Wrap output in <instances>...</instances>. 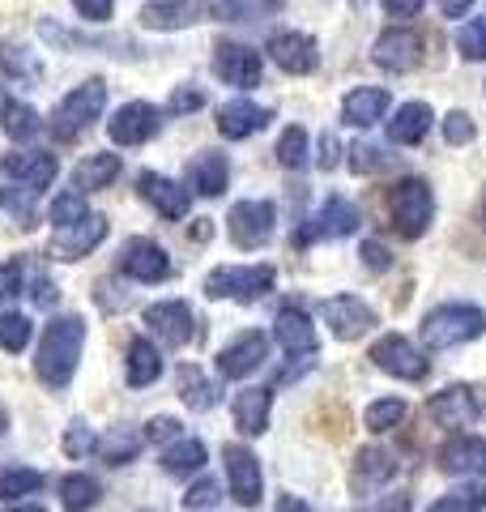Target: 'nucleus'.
<instances>
[{
    "mask_svg": "<svg viewBox=\"0 0 486 512\" xmlns=\"http://www.w3.org/2000/svg\"><path fill=\"white\" fill-rule=\"evenodd\" d=\"M282 512H307L303 500H282Z\"/></svg>",
    "mask_w": 486,
    "mask_h": 512,
    "instance_id": "nucleus-60",
    "label": "nucleus"
},
{
    "mask_svg": "<svg viewBox=\"0 0 486 512\" xmlns=\"http://www.w3.org/2000/svg\"><path fill=\"white\" fill-rule=\"evenodd\" d=\"M371 359H376L380 372L401 376V380H423L427 376L423 350H418L414 342H405L401 333H388V338H380L376 346H371Z\"/></svg>",
    "mask_w": 486,
    "mask_h": 512,
    "instance_id": "nucleus-9",
    "label": "nucleus"
},
{
    "mask_svg": "<svg viewBox=\"0 0 486 512\" xmlns=\"http://www.w3.org/2000/svg\"><path fill=\"white\" fill-rule=\"evenodd\" d=\"M269 410H273V393L269 389H243L235 397V427L243 436H261L269 427Z\"/></svg>",
    "mask_w": 486,
    "mask_h": 512,
    "instance_id": "nucleus-28",
    "label": "nucleus"
},
{
    "mask_svg": "<svg viewBox=\"0 0 486 512\" xmlns=\"http://www.w3.org/2000/svg\"><path fill=\"white\" fill-rule=\"evenodd\" d=\"M5 103H9V99H5V94H0V111H5Z\"/></svg>",
    "mask_w": 486,
    "mask_h": 512,
    "instance_id": "nucleus-63",
    "label": "nucleus"
},
{
    "mask_svg": "<svg viewBox=\"0 0 486 512\" xmlns=\"http://www.w3.org/2000/svg\"><path fill=\"white\" fill-rule=\"evenodd\" d=\"M273 333H278V346L286 355H316V325L307 320L303 308H282L273 320Z\"/></svg>",
    "mask_w": 486,
    "mask_h": 512,
    "instance_id": "nucleus-22",
    "label": "nucleus"
},
{
    "mask_svg": "<svg viewBox=\"0 0 486 512\" xmlns=\"http://www.w3.org/2000/svg\"><path fill=\"white\" fill-rule=\"evenodd\" d=\"M350 167L359 171V175H367V171H380V167H388V154H384L380 146H367V141H359V146L350 150Z\"/></svg>",
    "mask_w": 486,
    "mask_h": 512,
    "instance_id": "nucleus-46",
    "label": "nucleus"
},
{
    "mask_svg": "<svg viewBox=\"0 0 486 512\" xmlns=\"http://www.w3.org/2000/svg\"><path fill=\"white\" fill-rule=\"evenodd\" d=\"M218 500H222L218 483H214V478H201V483H192V487H188V495H184V508H214Z\"/></svg>",
    "mask_w": 486,
    "mask_h": 512,
    "instance_id": "nucleus-48",
    "label": "nucleus"
},
{
    "mask_svg": "<svg viewBox=\"0 0 486 512\" xmlns=\"http://www.w3.org/2000/svg\"><path fill=\"white\" fill-rule=\"evenodd\" d=\"M30 299L39 303V308H52V303L60 299V291H56V282L52 278H35V291H30Z\"/></svg>",
    "mask_w": 486,
    "mask_h": 512,
    "instance_id": "nucleus-55",
    "label": "nucleus"
},
{
    "mask_svg": "<svg viewBox=\"0 0 486 512\" xmlns=\"http://www.w3.org/2000/svg\"><path fill=\"white\" fill-rule=\"evenodd\" d=\"M337 150H342V146H337V137L324 133V137H320V158H316L320 171H333V167H337Z\"/></svg>",
    "mask_w": 486,
    "mask_h": 512,
    "instance_id": "nucleus-56",
    "label": "nucleus"
},
{
    "mask_svg": "<svg viewBox=\"0 0 486 512\" xmlns=\"http://www.w3.org/2000/svg\"><path fill=\"white\" fill-rule=\"evenodd\" d=\"M431 107L427 103H401V111L393 120H388V137L397 141V146H418V141L427 137V128H431Z\"/></svg>",
    "mask_w": 486,
    "mask_h": 512,
    "instance_id": "nucleus-29",
    "label": "nucleus"
},
{
    "mask_svg": "<svg viewBox=\"0 0 486 512\" xmlns=\"http://www.w3.org/2000/svg\"><path fill=\"white\" fill-rule=\"evenodd\" d=\"M478 414V402H474V389H465V384H448L444 393L431 397V419L440 427H469Z\"/></svg>",
    "mask_w": 486,
    "mask_h": 512,
    "instance_id": "nucleus-23",
    "label": "nucleus"
},
{
    "mask_svg": "<svg viewBox=\"0 0 486 512\" xmlns=\"http://www.w3.org/2000/svg\"><path fill=\"white\" fill-rule=\"evenodd\" d=\"M359 222H363V218H359V210H354L350 201L329 197L312 218H307V227L295 231V248L312 244V239H342V235H354V231H359Z\"/></svg>",
    "mask_w": 486,
    "mask_h": 512,
    "instance_id": "nucleus-6",
    "label": "nucleus"
},
{
    "mask_svg": "<svg viewBox=\"0 0 486 512\" xmlns=\"http://www.w3.org/2000/svg\"><path fill=\"white\" fill-rule=\"evenodd\" d=\"M175 436H180V423L167 419V414H158V419H150V427H145V440H154V444L175 440Z\"/></svg>",
    "mask_w": 486,
    "mask_h": 512,
    "instance_id": "nucleus-51",
    "label": "nucleus"
},
{
    "mask_svg": "<svg viewBox=\"0 0 486 512\" xmlns=\"http://www.w3.org/2000/svg\"><path fill=\"white\" fill-rule=\"evenodd\" d=\"M457 47H461V56H469V60H486V18L469 22L457 35Z\"/></svg>",
    "mask_w": 486,
    "mask_h": 512,
    "instance_id": "nucleus-45",
    "label": "nucleus"
},
{
    "mask_svg": "<svg viewBox=\"0 0 486 512\" xmlns=\"http://www.w3.org/2000/svg\"><path fill=\"white\" fill-rule=\"evenodd\" d=\"M448 18H461V13H469V5H461V0H452V5H444Z\"/></svg>",
    "mask_w": 486,
    "mask_h": 512,
    "instance_id": "nucleus-59",
    "label": "nucleus"
},
{
    "mask_svg": "<svg viewBox=\"0 0 486 512\" xmlns=\"http://www.w3.org/2000/svg\"><path fill=\"white\" fill-rule=\"evenodd\" d=\"M116 175H120V154H90L73 167V192L86 197L94 188H107Z\"/></svg>",
    "mask_w": 486,
    "mask_h": 512,
    "instance_id": "nucleus-30",
    "label": "nucleus"
},
{
    "mask_svg": "<svg viewBox=\"0 0 486 512\" xmlns=\"http://www.w3.org/2000/svg\"><path fill=\"white\" fill-rule=\"evenodd\" d=\"M226 180H231V167H226V158L214 150H205L188 163V188H197L201 197H222Z\"/></svg>",
    "mask_w": 486,
    "mask_h": 512,
    "instance_id": "nucleus-25",
    "label": "nucleus"
},
{
    "mask_svg": "<svg viewBox=\"0 0 486 512\" xmlns=\"http://www.w3.org/2000/svg\"><path fill=\"white\" fill-rule=\"evenodd\" d=\"M201 103H205V94H201V90H192V86L171 94V111H175V116H184V111H197Z\"/></svg>",
    "mask_w": 486,
    "mask_h": 512,
    "instance_id": "nucleus-54",
    "label": "nucleus"
},
{
    "mask_svg": "<svg viewBox=\"0 0 486 512\" xmlns=\"http://www.w3.org/2000/svg\"><path fill=\"white\" fill-rule=\"evenodd\" d=\"M162 376V355L150 338H133L128 342V384L133 389H145V384H154Z\"/></svg>",
    "mask_w": 486,
    "mask_h": 512,
    "instance_id": "nucleus-31",
    "label": "nucleus"
},
{
    "mask_svg": "<svg viewBox=\"0 0 486 512\" xmlns=\"http://www.w3.org/2000/svg\"><path fill=\"white\" fill-rule=\"evenodd\" d=\"M320 316H324V325L333 329V338H342V342H359L367 329H376V312H371L359 295L324 299L320 303Z\"/></svg>",
    "mask_w": 486,
    "mask_h": 512,
    "instance_id": "nucleus-7",
    "label": "nucleus"
},
{
    "mask_svg": "<svg viewBox=\"0 0 486 512\" xmlns=\"http://www.w3.org/2000/svg\"><path fill=\"white\" fill-rule=\"evenodd\" d=\"M197 18H201V5H145L141 9V22L154 30H180Z\"/></svg>",
    "mask_w": 486,
    "mask_h": 512,
    "instance_id": "nucleus-34",
    "label": "nucleus"
},
{
    "mask_svg": "<svg viewBox=\"0 0 486 512\" xmlns=\"http://www.w3.org/2000/svg\"><path fill=\"white\" fill-rule=\"evenodd\" d=\"M120 274L137 282H162V278H171V261L154 239H128L120 256Z\"/></svg>",
    "mask_w": 486,
    "mask_h": 512,
    "instance_id": "nucleus-19",
    "label": "nucleus"
},
{
    "mask_svg": "<svg viewBox=\"0 0 486 512\" xmlns=\"http://www.w3.org/2000/svg\"><path fill=\"white\" fill-rule=\"evenodd\" d=\"M180 397L192 410H209V406H218V384L205 380L197 367H180Z\"/></svg>",
    "mask_w": 486,
    "mask_h": 512,
    "instance_id": "nucleus-33",
    "label": "nucleus"
},
{
    "mask_svg": "<svg viewBox=\"0 0 486 512\" xmlns=\"http://www.w3.org/2000/svg\"><path fill=\"white\" fill-rule=\"evenodd\" d=\"M371 512H410V495H388V500H380Z\"/></svg>",
    "mask_w": 486,
    "mask_h": 512,
    "instance_id": "nucleus-58",
    "label": "nucleus"
},
{
    "mask_svg": "<svg viewBox=\"0 0 486 512\" xmlns=\"http://www.w3.org/2000/svg\"><path fill=\"white\" fill-rule=\"evenodd\" d=\"M269 355V338L265 333H239V338L231 346H222V355H218V376L226 380H243V376H252L256 367L265 363Z\"/></svg>",
    "mask_w": 486,
    "mask_h": 512,
    "instance_id": "nucleus-15",
    "label": "nucleus"
},
{
    "mask_svg": "<svg viewBox=\"0 0 486 512\" xmlns=\"http://www.w3.org/2000/svg\"><path fill=\"white\" fill-rule=\"evenodd\" d=\"M363 265L371 269V274H384V269H388V248L384 244H376V239H371V244H363Z\"/></svg>",
    "mask_w": 486,
    "mask_h": 512,
    "instance_id": "nucleus-53",
    "label": "nucleus"
},
{
    "mask_svg": "<svg viewBox=\"0 0 486 512\" xmlns=\"http://www.w3.org/2000/svg\"><path fill=\"white\" fill-rule=\"evenodd\" d=\"M486 329V316L469 303H444V308L427 312L423 320V342L431 350H448V346H461V342H474L482 338Z\"/></svg>",
    "mask_w": 486,
    "mask_h": 512,
    "instance_id": "nucleus-3",
    "label": "nucleus"
},
{
    "mask_svg": "<svg viewBox=\"0 0 486 512\" xmlns=\"http://www.w3.org/2000/svg\"><path fill=\"white\" fill-rule=\"evenodd\" d=\"M9 427V419H5V410H0V431H5Z\"/></svg>",
    "mask_w": 486,
    "mask_h": 512,
    "instance_id": "nucleus-61",
    "label": "nucleus"
},
{
    "mask_svg": "<svg viewBox=\"0 0 486 512\" xmlns=\"http://www.w3.org/2000/svg\"><path fill=\"white\" fill-rule=\"evenodd\" d=\"M145 325H150L167 346H188L192 338H197V320H192V308H188V303H180V299L145 308Z\"/></svg>",
    "mask_w": 486,
    "mask_h": 512,
    "instance_id": "nucleus-17",
    "label": "nucleus"
},
{
    "mask_svg": "<svg viewBox=\"0 0 486 512\" xmlns=\"http://www.w3.org/2000/svg\"><path fill=\"white\" fill-rule=\"evenodd\" d=\"M90 210H86V197L81 192H60V197L52 201V222H56V231L64 227H77V222H86Z\"/></svg>",
    "mask_w": 486,
    "mask_h": 512,
    "instance_id": "nucleus-41",
    "label": "nucleus"
},
{
    "mask_svg": "<svg viewBox=\"0 0 486 512\" xmlns=\"http://www.w3.org/2000/svg\"><path fill=\"white\" fill-rule=\"evenodd\" d=\"M222 457H226V478H231V495L243 508H256L261 504V461L243 444H226Z\"/></svg>",
    "mask_w": 486,
    "mask_h": 512,
    "instance_id": "nucleus-11",
    "label": "nucleus"
},
{
    "mask_svg": "<svg viewBox=\"0 0 486 512\" xmlns=\"http://www.w3.org/2000/svg\"><path fill=\"white\" fill-rule=\"evenodd\" d=\"M269 120H273V111L269 107H256L248 99H231V103L218 107V133L231 137V141H243V137L261 133Z\"/></svg>",
    "mask_w": 486,
    "mask_h": 512,
    "instance_id": "nucleus-21",
    "label": "nucleus"
},
{
    "mask_svg": "<svg viewBox=\"0 0 486 512\" xmlns=\"http://www.w3.org/2000/svg\"><path fill=\"white\" fill-rule=\"evenodd\" d=\"M94 448H99V440H94V431L86 423H73L69 431H64V453L69 457H86V453H94Z\"/></svg>",
    "mask_w": 486,
    "mask_h": 512,
    "instance_id": "nucleus-47",
    "label": "nucleus"
},
{
    "mask_svg": "<svg viewBox=\"0 0 486 512\" xmlns=\"http://www.w3.org/2000/svg\"><path fill=\"white\" fill-rule=\"evenodd\" d=\"M278 163H282L286 171L307 167V133H303L299 124H290L286 133H282V141H278Z\"/></svg>",
    "mask_w": 486,
    "mask_h": 512,
    "instance_id": "nucleus-40",
    "label": "nucleus"
},
{
    "mask_svg": "<svg viewBox=\"0 0 486 512\" xmlns=\"http://www.w3.org/2000/svg\"><path fill=\"white\" fill-rule=\"evenodd\" d=\"M99 495H103V487L94 483L90 474H69L60 483V504H64V512H90L94 504H99Z\"/></svg>",
    "mask_w": 486,
    "mask_h": 512,
    "instance_id": "nucleus-32",
    "label": "nucleus"
},
{
    "mask_svg": "<svg viewBox=\"0 0 486 512\" xmlns=\"http://www.w3.org/2000/svg\"><path fill=\"white\" fill-rule=\"evenodd\" d=\"M47 478L30 466H9L0 470V500H18V495H35Z\"/></svg>",
    "mask_w": 486,
    "mask_h": 512,
    "instance_id": "nucleus-36",
    "label": "nucleus"
},
{
    "mask_svg": "<svg viewBox=\"0 0 486 512\" xmlns=\"http://www.w3.org/2000/svg\"><path fill=\"white\" fill-rule=\"evenodd\" d=\"M282 5H209V13H218V18H235V22H243V18H256V13H278Z\"/></svg>",
    "mask_w": 486,
    "mask_h": 512,
    "instance_id": "nucleus-50",
    "label": "nucleus"
},
{
    "mask_svg": "<svg viewBox=\"0 0 486 512\" xmlns=\"http://www.w3.org/2000/svg\"><path fill=\"white\" fill-rule=\"evenodd\" d=\"M158 128H162L158 107H150V103H124L116 116H111L107 133H111L116 146H141V141L158 137Z\"/></svg>",
    "mask_w": 486,
    "mask_h": 512,
    "instance_id": "nucleus-13",
    "label": "nucleus"
},
{
    "mask_svg": "<svg viewBox=\"0 0 486 512\" xmlns=\"http://www.w3.org/2000/svg\"><path fill=\"white\" fill-rule=\"evenodd\" d=\"M393 474H397L393 453H384V448H363L359 461H354L350 487H354V491H376V487H384Z\"/></svg>",
    "mask_w": 486,
    "mask_h": 512,
    "instance_id": "nucleus-27",
    "label": "nucleus"
},
{
    "mask_svg": "<svg viewBox=\"0 0 486 512\" xmlns=\"http://www.w3.org/2000/svg\"><path fill=\"white\" fill-rule=\"evenodd\" d=\"M388 111V90L380 86H363V90H350L346 103H342V120L354 128H371L376 120H384Z\"/></svg>",
    "mask_w": 486,
    "mask_h": 512,
    "instance_id": "nucleus-26",
    "label": "nucleus"
},
{
    "mask_svg": "<svg viewBox=\"0 0 486 512\" xmlns=\"http://www.w3.org/2000/svg\"><path fill=\"white\" fill-rule=\"evenodd\" d=\"M77 18H86V22H107L111 18V0H77Z\"/></svg>",
    "mask_w": 486,
    "mask_h": 512,
    "instance_id": "nucleus-52",
    "label": "nucleus"
},
{
    "mask_svg": "<svg viewBox=\"0 0 486 512\" xmlns=\"http://www.w3.org/2000/svg\"><path fill=\"white\" fill-rule=\"evenodd\" d=\"M103 107H107V86L99 82V77H90V82H81L77 90H69L56 103L52 120H47V133H52L56 141H73L103 116Z\"/></svg>",
    "mask_w": 486,
    "mask_h": 512,
    "instance_id": "nucleus-2",
    "label": "nucleus"
},
{
    "mask_svg": "<svg viewBox=\"0 0 486 512\" xmlns=\"http://www.w3.org/2000/svg\"><path fill=\"white\" fill-rule=\"evenodd\" d=\"M427 512H486V491L474 487V483H469V487H452Z\"/></svg>",
    "mask_w": 486,
    "mask_h": 512,
    "instance_id": "nucleus-38",
    "label": "nucleus"
},
{
    "mask_svg": "<svg viewBox=\"0 0 486 512\" xmlns=\"http://www.w3.org/2000/svg\"><path fill=\"white\" fill-rule=\"evenodd\" d=\"M371 56H376V64L388 69V73H410V69H418V60H423V39H418L414 30L393 26V30H384V35L376 39Z\"/></svg>",
    "mask_w": 486,
    "mask_h": 512,
    "instance_id": "nucleus-14",
    "label": "nucleus"
},
{
    "mask_svg": "<svg viewBox=\"0 0 486 512\" xmlns=\"http://www.w3.org/2000/svg\"><path fill=\"white\" fill-rule=\"evenodd\" d=\"M103 448V457H107V466H124V461H133L137 457V448H141V436H133V431H116Z\"/></svg>",
    "mask_w": 486,
    "mask_h": 512,
    "instance_id": "nucleus-44",
    "label": "nucleus"
},
{
    "mask_svg": "<svg viewBox=\"0 0 486 512\" xmlns=\"http://www.w3.org/2000/svg\"><path fill=\"white\" fill-rule=\"evenodd\" d=\"M418 9H423L418 0H384V13H393V18H414Z\"/></svg>",
    "mask_w": 486,
    "mask_h": 512,
    "instance_id": "nucleus-57",
    "label": "nucleus"
},
{
    "mask_svg": "<svg viewBox=\"0 0 486 512\" xmlns=\"http://www.w3.org/2000/svg\"><path fill=\"white\" fill-rule=\"evenodd\" d=\"M388 210H393V231L401 239H418L427 231V222L435 214V197L427 180H401L388 197Z\"/></svg>",
    "mask_w": 486,
    "mask_h": 512,
    "instance_id": "nucleus-4",
    "label": "nucleus"
},
{
    "mask_svg": "<svg viewBox=\"0 0 486 512\" xmlns=\"http://www.w3.org/2000/svg\"><path fill=\"white\" fill-rule=\"evenodd\" d=\"M13 512H47V508H13Z\"/></svg>",
    "mask_w": 486,
    "mask_h": 512,
    "instance_id": "nucleus-62",
    "label": "nucleus"
},
{
    "mask_svg": "<svg viewBox=\"0 0 486 512\" xmlns=\"http://www.w3.org/2000/svg\"><path fill=\"white\" fill-rule=\"evenodd\" d=\"M440 470L486 478V440H478V436H452L440 448Z\"/></svg>",
    "mask_w": 486,
    "mask_h": 512,
    "instance_id": "nucleus-24",
    "label": "nucleus"
},
{
    "mask_svg": "<svg viewBox=\"0 0 486 512\" xmlns=\"http://www.w3.org/2000/svg\"><path fill=\"white\" fill-rule=\"evenodd\" d=\"M81 346H86V320L81 316H60L43 329L35 372H39V380L47 384V389H64V384L73 380Z\"/></svg>",
    "mask_w": 486,
    "mask_h": 512,
    "instance_id": "nucleus-1",
    "label": "nucleus"
},
{
    "mask_svg": "<svg viewBox=\"0 0 486 512\" xmlns=\"http://www.w3.org/2000/svg\"><path fill=\"white\" fill-rule=\"evenodd\" d=\"M137 188H141V197L150 201L162 218H184L188 205H192V192L184 184L167 180V175H158V171H141L137 175Z\"/></svg>",
    "mask_w": 486,
    "mask_h": 512,
    "instance_id": "nucleus-20",
    "label": "nucleus"
},
{
    "mask_svg": "<svg viewBox=\"0 0 486 512\" xmlns=\"http://www.w3.org/2000/svg\"><path fill=\"white\" fill-rule=\"evenodd\" d=\"M35 197L39 192H30V188H0V210H9V214H18L22 218V227H30V218H35Z\"/></svg>",
    "mask_w": 486,
    "mask_h": 512,
    "instance_id": "nucleus-43",
    "label": "nucleus"
},
{
    "mask_svg": "<svg viewBox=\"0 0 486 512\" xmlns=\"http://www.w3.org/2000/svg\"><path fill=\"white\" fill-rule=\"evenodd\" d=\"M261 69H265L261 52H252V47H243V43H218L214 47V73L226 86L252 90L256 82H261Z\"/></svg>",
    "mask_w": 486,
    "mask_h": 512,
    "instance_id": "nucleus-10",
    "label": "nucleus"
},
{
    "mask_svg": "<svg viewBox=\"0 0 486 512\" xmlns=\"http://www.w3.org/2000/svg\"><path fill=\"white\" fill-rule=\"evenodd\" d=\"M205 466V444L201 440H175L167 453H162V470L167 474H192Z\"/></svg>",
    "mask_w": 486,
    "mask_h": 512,
    "instance_id": "nucleus-35",
    "label": "nucleus"
},
{
    "mask_svg": "<svg viewBox=\"0 0 486 512\" xmlns=\"http://www.w3.org/2000/svg\"><path fill=\"white\" fill-rule=\"evenodd\" d=\"M273 265H226V269H214V274L205 278V295L209 299H239V303H252L273 291Z\"/></svg>",
    "mask_w": 486,
    "mask_h": 512,
    "instance_id": "nucleus-5",
    "label": "nucleus"
},
{
    "mask_svg": "<svg viewBox=\"0 0 486 512\" xmlns=\"http://www.w3.org/2000/svg\"><path fill=\"white\" fill-rule=\"evenodd\" d=\"M56 171H60L56 154H43V150L0 158V180H13L18 188H30V192H43L47 184L56 180Z\"/></svg>",
    "mask_w": 486,
    "mask_h": 512,
    "instance_id": "nucleus-12",
    "label": "nucleus"
},
{
    "mask_svg": "<svg viewBox=\"0 0 486 512\" xmlns=\"http://www.w3.org/2000/svg\"><path fill=\"white\" fill-rule=\"evenodd\" d=\"M269 60L278 64L282 73H312L320 64V52H316V39L312 35H299V30H282V35L269 39Z\"/></svg>",
    "mask_w": 486,
    "mask_h": 512,
    "instance_id": "nucleus-18",
    "label": "nucleus"
},
{
    "mask_svg": "<svg viewBox=\"0 0 486 512\" xmlns=\"http://www.w3.org/2000/svg\"><path fill=\"white\" fill-rule=\"evenodd\" d=\"M273 222H278L273 201H239L231 218H226V227H231V239L239 248H261L273 235Z\"/></svg>",
    "mask_w": 486,
    "mask_h": 512,
    "instance_id": "nucleus-8",
    "label": "nucleus"
},
{
    "mask_svg": "<svg viewBox=\"0 0 486 512\" xmlns=\"http://www.w3.org/2000/svg\"><path fill=\"white\" fill-rule=\"evenodd\" d=\"M405 419V402L401 397H384V402H371L367 406V431H388Z\"/></svg>",
    "mask_w": 486,
    "mask_h": 512,
    "instance_id": "nucleus-42",
    "label": "nucleus"
},
{
    "mask_svg": "<svg viewBox=\"0 0 486 512\" xmlns=\"http://www.w3.org/2000/svg\"><path fill=\"white\" fill-rule=\"evenodd\" d=\"M39 116H35V107L30 103H5V133L13 137V141H35L39 137Z\"/></svg>",
    "mask_w": 486,
    "mask_h": 512,
    "instance_id": "nucleus-37",
    "label": "nucleus"
},
{
    "mask_svg": "<svg viewBox=\"0 0 486 512\" xmlns=\"http://www.w3.org/2000/svg\"><path fill=\"white\" fill-rule=\"evenodd\" d=\"M107 239V218L103 214H90L86 222H77V227H64L56 231V239L47 244V252L56 256V261H81V256H90Z\"/></svg>",
    "mask_w": 486,
    "mask_h": 512,
    "instance_id": "nucleus-16",
    "label": "nucleus"
},
{
    "mask_svg": "<svg viewBox=\"0 0 486 512\" xmlns=\"http://www.w3.org/2000/svg\"><path fill=\"white\" fill-rule=\"evenodd\" d=\"M444 137L452 141V146H465V141L474 137V120H469L465 111H448L444 116Z\"/></svg>",
    "mask_w": 486,
    "mask_h": 512,
    "instance_id": "nucleus-49",
    "label": "nucleus"
},
{
    "mask_svg": "<svg viewBox=\"0 0 486 512\" xmlns=\"http://www.w3.org/2000/svg\"><path fill=\"white\" fill-rule=\"evenodd\" d=\"M30 342V320L13 308H0V350L18 355V350Z\"/></svg>",
    "mask_w": 486,
    "mask_h": 512,
    "instance_id": "nucleus-39",
    "label": "nucleus"
}]
</instances>
